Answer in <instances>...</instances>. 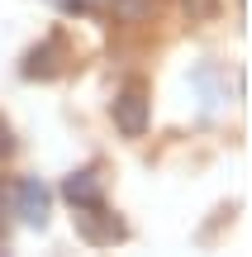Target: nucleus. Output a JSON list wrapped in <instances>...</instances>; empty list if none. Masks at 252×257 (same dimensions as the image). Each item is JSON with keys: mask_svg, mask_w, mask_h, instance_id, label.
<instances>
[{"mask_svg": "<svg viewBox=\"0 0 252 257\" xmlns=\"http://www.w3.org/2000/svg\"><path fill=\"white\" fill-rule=\"evenodd\" d=\"M148 119H152V100L138 86H129V91L114 100V124H119V134H129V138L148 134Z\"/></svg>", "mask_w": 252, "mask_h": 257, "instance_id": "f257e3e1", "label": "nucleus"}, {"mask_svg": "<svg viewBox=\"0 0 252 257\" xmlns=\"http://www.w3.org/2000/svg\"><path fill=\"white\" fill-rule=\"evenodd\" d=\"M76 229H81L86 243H114V238H124V224L114 219V214H105V205L76 210Z\"/></svg>", "mask_w": 252, "mask_h": 257, "instance_id": "f03ea898", "label": "nucleus"}, {"mask_svg": "<svg viewBox=\"0 0 252 257\" xmlns=\"http://www.w3.org/2000/svg\"><path fill=\"white\" fill-rule=\"evenodd\" d=\"M62 62H67V43L53 34V38H43V43L24 57V76H29V81H34V76H38V81H48V76L62 72Z\"/></svg>", "mask_w": 252, "mask_h": 257, "instance_id": "7ed1b4c3", "label": "nucleus"}, {"mask_svg": "<svg viewBox=\"0 0 252 257\" xmlns=\"http://www.w3.org/2000/svg\"><path fill=\"white\" fill-rule=\"evenodd\" d=\"M62 195L76 205V210H86V205H105V186H100L95 172H72L62 181Z\"/></svg>", "mask_w": 252, "mask_h": 257, "instance_id": "20e7f679", "label": "nucleus"}, {"mask_svg": "<svg viewBox=\"0 0 252 257\" xmlns=\"http://www.w3.org/2000/svg\"><path fill=\"white\" fill-rule=\"evenodd\" d=\"M15 200H19V214H24L29 224H43L48 219V186L43 181H19V191H15Z\"/></svg>", "mask_w": 252, "mask_h": 257, "instance_id": "39448f33", "label": "nucleus"}, {"mask_svg": "<svg viewBox=\"0 0 252 257\" xmlns=\"http://www.w3.org/2000/svg\"><path fill=\"white\" fill-rule=\"evenodd\" d=\"M114 10H119L124 19H138L143 15V0H114Z\"/></svg>", "mask_w": 252, "mask_h": 257, "instance_id": "423d86ee", "label": "nucleus"}, {"mask_svg": "<svg viewBox=\"0 0 252 257\" xmlns=\"http://www.w3.org/2000/svg\"><path fill=\"white\" fill-rule=\"evenodd\" d=\"M105 0H67V10H76V15H86V10H100Z\"/></svg>", "mask_w": 252, "mask_h": 257, "instance_id": "0eeeda50", "label": "nucleus"}, {"mask_svg": "<svg viewBox=\"0 0 252 257\" xmlns=\"http://www.w3.org/2000/svg\"><path fill=\"white\" fill-rule=\"evenodd\" d=\"M186 10H190V15H209V10H214V0H186Z\"/></svg>", "mask_w": 252, "mask_h": 257, "instance_id": "6e6552de", "label": "nucleus"}, {"mask_svg": "<svg viewBox=\"0 0 252 257\" xmlns=\"http://www.w3.org/2000/svg\"><path fill=\"white\" fill-rule=\"evenodd\" d=\"M10 148H15V138H10V124H5V119H0V157H5V153H10Z\"/></svg>", "mask_w": 252, "mask_h": 257, "instance_id": "1a4fd4ad", "label": "nucleus"}]
</instances>
